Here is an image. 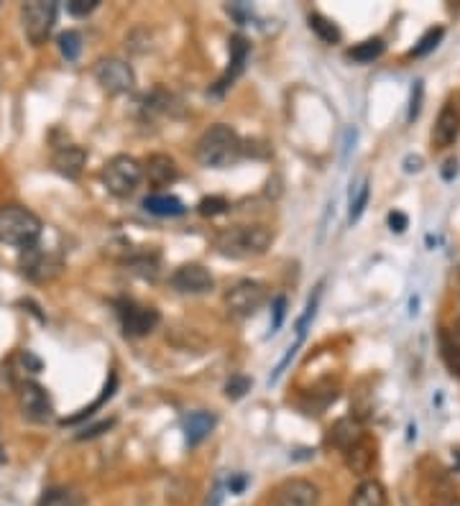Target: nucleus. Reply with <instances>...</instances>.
<instances>
[{
	"label": "nucleus",
	"instance_id": "cd10ccee",
	"mask_svg": "<svg viewBox=\"0 0 460 506\" xmlns=\"http://www.w3.org/2000/svg\"><path fill=\"white\" fill-rule=\"evenodd\" d=\"M59 52L67 61H77L83 54V36L77 31H64L59 36Z\"/></svg>",
	"mask_w": 460,
	"mask_h": 506
},
{
	"label": "nucleus",
	"instance_id": "b1692460",
	"mask_svg": "<svg viewBox=\"0 0 460 506\" xmlns=\"http://www.w3.org/2000/svg\"><path fill=\"white\" fill-rule=\"evenodd\" d=\"M440 356H442V361L448 365V371L460 382V345L445 330L440 333Z\"/></svg>",
	"mask_w": 460,
	"mask_h": 506
},
{
	"label": "nucleus",
	"instance_id": "bb28decb",
	"mask_svg": "<svg viewBox=\"0 0 460 506\" xmlns=\"http://www.w3.org/2000/svg\"><path fill=\"white\" fill-rule=\"evenodd\" d=\"M442 36H445V28H442V26H435V28L424 31L422 39H419L417 44H415V49H412V57H427L430 52H435L438 44L442 41Z\"/></svg>",
	"mask_w": 460,
	"mask_h": 506
},
{
	"label": "nucleus",
	"instance_id": "f257e3e1",
	"mask_svg": "<svg viewBox=\"0 0 460 506\" xmlns=\"http://www.w3.org/2000/svg\"><path fill=\"white\" fill-rule=\"evenodd\" d=\"M194 157L205 169H228L243 157V141L230 125L218 123V125H210L200 136V141L194 146Z\"/></svg>",
	"mask_w": 460,
	"mask_h": 506
},
{
	"label": "nucleus",
	"instance_id": "4468645a",
	"mask_svg": "<svg viewBox=\"0 0 460 506\" xmlns=\"http://www.w3.org/2000/svg\"><path fill=\"white\" fill-rule=\"evenodd\" d=\"M84 162H87V151H84L83 146H75V143H69V146H59L57 151H54V169L67 177V180H77L80 174H83L84 169Z\"/></svg>",
	"mask_w": 460,
	"mask_h": 506
},
{
	"label": "nucleus",
	"instance_id": "ea45409f",
	"mask_svg": "<svg viewBox=\"0 0 460 506\" xmlns=\"http://www.w3.org/2000/svg\"><path fill=\"white\" fill-rule=\"evenodd\" d=\"M453 338H458V345H460V320L456 323V330H453Z\"/></svg>",
	"mask_w": 460,
	"mask_h": 506
},
{
	"label": "nucleus",
	"instance_id": "5701e85b",
	"mask_svg": "<svg viewBox=\"0 0 460 506\" xmlns=\"http://www.w3.org/2000/svg\"><path fill=\"white\" fill-rule=\"evenodd\" d=\"M386 52V44L384 39H366L356 44L353 49H348V57L358 64H369V61L378 60L381 54Z\"/></svg>",
	"mask_w": 460,
	"mask_h": 506
},
{
	"label": "nucleus",
	"instance_id": "7c9ffc66",
	"mask_svg": "<svg viewBox=\"0 0 460 506\" xmlns=\"http://www.w3.org/2000/svg\"><path fill=\"white\" fill-rule=\"evenodd\" d=\"M128 266H131V271H136V274H141L147 279H154L159 274V261L156 259H147V256L144 259H133Z\"/></svg>",
	"mask_w": 460,
	"mask_h": 506
},
{
	"label": "nucleus",
	"instance_id": "c9c22d12",
	"mask_svg": "<svg viewBox=\"0 0 460 506\" xmlns=\"http://www.w3.org/2000/svg\"><path fill=\"white\" fill-rule=\"evenodd\" d=\"M113 427V420H107V422H100V425L90 427V430H84L83 435H80V440H84V438H98L100 432H105V430H110Z\"/></svg>",
	"mask_w": 460,
	"mask_h": 506
},
{
	"label": "nucleus",
	"instance_id": "ddd939ff",
	"mask_svg": "<svg viewBox=\"0 0 460 506\" xmlns=\"http://www.w3.org/2000/svg\"><path fill=\"white\" fill-rule=\"evenodd\" d=\"M144 180L151 187H169L179 180V166L169 154H151L144 162Z\"/></svg>",
	"mask_w": 460,
	"mask_h": 506
},
{
	"label": "nucleus",
	"instance_id": "f704fd0d",
	"mask_svg": "<svg viewBox=\"0 0 460 506\" xmlns=\"http://www.w3.org/2000/svg\"><path fill=\"white\" fill-rule=\"evenodd\" d=\"M407 225H409V218H407L404 213H399V210L389 213V228H392L394 233H404V230H407Z\"/></svg>",
	"mask_w": 460,
	"mask_h": 506
},
{
	"label": "nucleus",
	"instance_id": "9b49d317",
	"mask_svg": "<svg viewBox=\"0 0 460 506\" xmlns=\"http://www.w3.org/2000/svg\"><path fill=\"white\" fill-rule=\"evenodd\" d=\"M320 488L307 478H289L274 494V506H317Z\"/></svg>",
	"mask_w": 460,
	"mask_h": 506
},
{
	"label": "nucleus",
	"instance_id": "2f4dec72",
	"mask_svg": "<svg viewBox=\"0 0 460 506\" xmlns=\"http://www.w3.org/2000/svg\"><path fill=\"white\" fill-rule=\"evenodd\" d=\"M422 98H424V82L417 80L412 87V98H409V113H407V121H417L419 110H422Z\"/></svg>",
	"mask_w": 460,
	"mask_h": 506
},
{
	"label": "nucleus",
	"instance_id": "2eb2a0df",
	"mask_svg": "<svg viewBox=\"0 0 460 506\" xmlns=\"http://www.w3.org/2000/svg\"><path fill=\"white\" fill-rule=\"evenodd\" d=\"M366 438L363 432V425L358 417H343L337 420L333 427H330V435H328V443L333 447H337L340 453H345L348 447H353L356 443H361Z\"/></svg>",
	"mask_w": 460,
	"mask_h": 506
},
{
	"label": "nucleus",
	"instance_id": "473e14b6",
	"mask_svg": "<svg viewBox=\"0 0 460 506\" xmlns=\"http://www.w3.org/2000/svg\"><path fill=\"white\" fill-rule=\"evenodd\" d=\"M98 5H100V0H69V3H67V11H69L72 16L83 19V16H90Z\"/></svg>",
	"mask_w": 460,
	"mask_h": 506
},
{
	"label": "nucleus",
	"instance_id": "393cba45",
	"mask_svg": "<svg viewBox=\"0 0 460 506\" xmlns=\"http://www.w3.org/2000/svg\"><path fill=\"white\" fill-rule=\"evenodd\" d=\"M310 28L317 34V39H322L325 44H337V41L343 39L340 28L330 19H325L322 13H313L310 16Z\"/></svg>",
	"mask_w": 460,
	"mask_h": 506
},
{
	"label": "nucleus",
	"instance_id": "a878e982",
	"mask_svg": "<svg viewBox=\"0 0 460 506\" xmlns=\"http://www.w3.org/2000/svg\"><path fill=\"white\" fill-rule=\"evenodd\" d=\"M369 197H371V187H369V180L363 177L361 184L351 192V213H348V221H351V223H356L358 218L363 215V210H366V205H369Z\"/></svg>",
	"mask_w": 460,
	"mask_h": 506
},
{
	"label": "nucleus",
	"instance_id": "7ed1b4c3",
	"mask_svg": "<svg viewBox=\"0 0 460 506\" xmlns=\"http://www.w3.org/2000/svg\"><path fill=\"white\" fill-rule=\"evenodd\" d=\"M44 225L36 213L23 205H3L0 207V244L31 248L39 244Z\"/></svg>",
	"mask_w": 460,
	"mask_h": 506
},
{
	"label": "nucleus",
	"instance_id": "e433bc0d",
	"mask_svg": "<svg viewBox=\"0 0 460 506\" xmlns=\"http://www.w3.org/2000/svg\"><path fill=\"white\" fill-rule=\"evenodd\" d=\"M456 174H458V159H448L445 166H442V180H445V182H450Z\"/></svg>",
	"mask_w": 460,
	"mask_h": 506
},
{
	"label": "nucleus",
	"instance_id": "dca6fc26",
	"mask_svg": "<svg viewBox=\"0 0 460 506\" xmlns=\"http://www.w3.org/2000/svg\"><path fill=\"white\" fill-rule=\"evenodd\" d=\"M460 136V116L458 110L453 105H445L440 110L438 121H435V128H432V141L438 143L440 149H448L453 143L458 141Z\"/></svg>",
	"mask_w": 460,
	"mask_h": 506
},
{
	"label": "nucleus",
	"instance_id": "58836bf2",
	"mask_svg": "<svg viewBox=\"0 0 460 506\" xmlns=\"http://www.w3.org/2000/svg\"><path fill=\"white\" fill-rule=\"evenodd\" d=\"M422 169V159L419 157H407V162H404V172H419Z\"/></svg>",
	"mask_w": 460,
	"mask_h": 506
},
{
	"label": "nucleus",
	"instance_id": "f03ea898",
	"mask_svg": "<svg viewBox=\"0 0 460 506\" xmlns=\"http://www.w3.org/2000/svg\"><path fill=\"white\" fill-rule=\"evenodd\" d=\"M274 244V230L269 225H233L215 236L218 253L230 259H251L266 253Z\"/></svg>",
	"mask_w": 460,
	"mask_h": 506
},
{
	"label": "nucleus",
	"instance_id": "f3484780",
	"mask_svg": "<svg viewBox=\"0 0 460 506\" xmlns=\"http://www.w3.org/2000/svg\"><path fill=\"white\" fill-rule=\"evenodd\" d=\"M249 52H251V44H249V39H246V36L235 34V36L230 39L228 72L223 75V80L218 82V90H226V87H230V82L235 80L238 75H243V69H246V61H249Z\"/></svg>",
	"mask_w": 460,
	"mask_h": 506
},
{
	"label": "nucleus",
	"instance_id": "79ce46f5",
	"mask_svg": "<svg viewBox=\"0 0 460 506\" xmlns=\"http://www.w3.org/2000/svg\"><path fill=\"white\" fill-rule=\"evenodd\" d=\"M458 279H460V274H458Z\"/></svg>",
	"mask_w": 460,
	"mask_h": 506
},
{
	"label": "nucleus",
	"instance_id": "4c0bfd02",
	"mask_svg": "<svg viewBox=\"0 0 460 506\" xmlns=\"http://www.w3.org/2000/svg\"><path fill=\"white\" fill-rule=\"evenodd\" d=\"M246 484H249V478H246V476H233V478L228 481L230 494H241V491L246 488Z\"/></svg>",
	"mask_w": 460,
	"mask_h": 506
},
{
	"label": "nucleus",
	"instance_id": "9d476101",
	"mask_svg": "<svg viewBox=\"0 0 460 506\" xmlns=\"http://www.w3.org/2000/svg\"><path fill=\"white\" fill-rule=\"evenodd\" d=\"M171 286L179 292V294H208L210 289L215 286V279L205 266L200 263H185L179 266L174 274H171Z\"/></svg>",
	"mask_w": 460,
	"mask_h": 506
},
{
	"label": "nucleus",
	"instance_id": "412c9836",
	"mask_svg": "<svg viewBox=\"0 0 460 506\" xmlns=\"http://www.w3.org/2000/svg\"><path fill=\"white\" fill-rule=\"evenodd\" d=\"M348 506H386V488L381 486L378 481H363L353 491Z\"/></svg>",
	"mask_w": 460,
	"mask_h": 506
},
{
	"label": "nucleus",
	"instance_id": "c756f323",
	"mask_svg": "<svg viewBox=\"0 0 460 506\" xmlns=\"http://www.w3.org/2000/svg\"><path fill=\"white\" fill-rule=\"evenodd\" d=\"M249 391H251V379L249 376H230L228 384H226V397L233 399V402L243 399Z\"/></svg>",
	"mask_w": 460,
	"mask_h": 506
},
{
	"label": "nucleus",
	"instance_id": "4be33fe9",
	"mask_svg": "<svg viewBox=\"0 0 460 506\" xmlns=\"http://www.w3.org/2000/svg\"><path fill=\"white\" fill-rule=\"evenodd\" d=\"M39 506H84V502L75 488L54 486L44 491V496L39 499Z\"/></svg>",
	"mask_w": 460,
	"mask_h": 506
},
{
	"label": "nucleus",
	"instance_id": "a211bd4d",
	"mask_svg": "<svg viewBox=\"0 0 460 506\" xmlns=\"http://www.w3.org/2000/svg\"><path fill=\"white\" fill-rule=\"evenodd\" d=\"M345 466L351 473H356V476H366L371 466H374V461H377V446L369 440V438H363L361 443H356L353 447H348L345 453Z\"/></svg>",
	"mask_w": 460,
	"mask_h": 506
},
{
	"label": "nucleus",
	"instance_id": "c85d7f7f",
	"mask_svg": "<svg viewBox=\"0 0 460 506\" xmlns=\"http://www.w3.org/2000/svg\"><path fill=\"white\" fill-rule=\"evenodd\" d=\"M230 203L226 197H220V195H212V197H205L202 203L197 205V210H200V215H205V218H215V215H223V213H228Z\"/></svg>",
	"mask_w": 460,
	"mask_h": 506
},
{
	"label": "nucleus",
	"instance_id": "20e7f679",
	"mask_svg": "<svg viewBox=\"0 0 460 506\" xmlns=\"http://www.w3.org/2000/svg\"><path fill=\"white\" fill-rule=\"evenodd\" d=\"M105 189L115 197H131L144 180V164L128 154H118L103 166Z\"/></svg>",
	"mask_w": 460,
	"mask_h": 506
},
{
	"label": "nucleus",
	"instance_id": "f8f14e48",
	"mask_svg": "<svg viewBox=\"0 0 460 506\" xmlns=\"http://www.w3.org/2000/svg\"><path fill=\"white\" fill-rule=\"evenodd\" d=\"M159 312L154 307H144V304L136 302H123L121 304V323H123V330L131 338H141V335H148L156 325H159Z\"/></svg>",
	"mask_w": 460,
	"mask_h": 506
},
{
	"label": "nucleus",
	"instance_id": "0eeeda50",
	"mask_svg": "<svg viewBox=\"0 0 460 506\" xmlns=\"http://www.w3.org/2000/svg\"><path fill=\"white\" fill-rule=\"evenodd\" d=\"M92 75L107 95H126L136 84L133 67L128 61L118 60V57H105V60L98 61L92 67Z\"/></svg>",
	"mask_w": 460,
	"mask_h": 506
},
{
	"label": "nucleus",
	"instance_id": "a19ab883",
	"mask_svg": "<svg viewBox=\"0 0 460 506\" xmlns=\"http://www.w3.org/2000/svg\"><path fill=\"white\" fill-rule=\"evenodd\" d=\"M448 506H460V499H456V502H450V504Z\"/></svg>",
	"mask_w": 460,
	"mask_h": 506
},
{
	"label": "nucleus",
	"instance_id": "6ab92c4d",
	"mask_svg": "<svg viewBox=\"0 0 460 506\" xmlns=\"http://www.w3.org/2000/svg\"><path fill=\"white\" fill-rule=\"evenodd\" d=\"M215 425H218V417H215L212 412H205V409L192 412L187 420H185V438H187V446L189 447L200 446L205 438L212 435Z\"/></svg>",
	"mask_w": 460,
	"mask_h": 506
},
{
	"label": "nucleus",
	"instance_id": "39448f33",
	"mask_svg": "<svg viewBox=\"0 0 460 506\" xmlns=\"http://www.w3.org/2000/svg\"><path fill=\"white\" fill-rule=\"evenodd\" d=\"M23 34L34 46H42L54 31L57 23V3L52 0H34L21 8Z\"/></svg>",
	"mask_w": 460,
	"mask_h": 506
},
{
	"label": "nucleus",
	"instance_id": "aec40b11",
	"mask_svg": "<svg viewBox=\"0 0 460 506\" xmlns=\"http://www.w3.org/2000/svg\"><path fill=\"white\" fill-rule=\"evenodd\" d=\"M144 210L159 218H177V215H185L187 207L174 195H148L144 200Z\"/></svg>",
	"mask_w": 460,
	"mask_h": 506
},
{
	"label": "nucleus",
	"instance_id": "6e6552de",
	"mask_svg": "<svg viewBox=\"0 0 460 506\" xmlns=\"http://www.w3.org/2000/svg\"><path fill=\"white\" fill-rule=\"evenodd\" d=\"M19 406H21L23 417L36 425H44L54 417V405H52L49 391L34 382H23L19 386Z\"/></svg>",
	"mask_w": 460,
	"mask_h": 506
},
{
	"label": "nucleus",
	"instance_id": "72a5a7b5",
	"mask_svg": "<svg viewBox=\"0 0 460 506\" xmlns=\"http://www.w3.org/2000/svg\"><path fill=\"white\" fill-rule=\"evenodd\" d=\"M284 309H287V300H284V297H276V300H274L272 333H276V330L282 327V320H284Z\"/></svg>",
	"mask_w": 460,
	"mask_h": 506
},
{
	"label": "nucleus",
	"instance_id": "423d86ee",
	"mask_svg": "<svg viewBox=\"0 0 460 506\" xmlns=\"http://www.w3.org/2000/svg\"><path fill=\"white\" fill-rule=\"evenodd\" d=\"M266 302H269V286L256 279L233 284L226 294V307L233 317H251Z\"/></svg>",
	"mask_w": 460,
	"mask_h": 506
},
{
	"label": "nucleus",
	"instance_id": "1a4fd4ad",
	"mask_svg": "<svg viewBox=\"0 0 460 506\" xmlns=\"http://www.w3.org/2000/svg\"><path fill=\"white\" fill-rule=\"evenodd\" d=\"M21 266L23 274L28 279H34V282H49V279H54L62 271V261L57 256H52L49 251L39 248V245L23 248Z\"/></svg>",
	"mask_w": 460,
	"mask_h": 506
}]
</instances>
